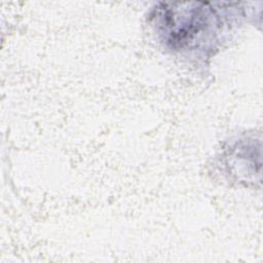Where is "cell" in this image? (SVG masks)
Returning <instances> with one entry per match:
<instances>
[{
	"label": "cell",
	"instance_id": "obj_1",
	"mask_svg": "<svg viewBox=\"0 0 263 263\" xmlns=\"http://www.w3.org/2000/svg\"><path fill=\"white\" fill-rule=\"evenodd\" d=\"M178 5L175 7L174 4H164L158 10L157 18L166 41L173 46L183 47L198 38L210 26L211 9L202 3H192L193 6L187 3L186 7Z\"/></svg>",
	"mask_w": 263,
	"mask_h": 263
}]
</instances>
